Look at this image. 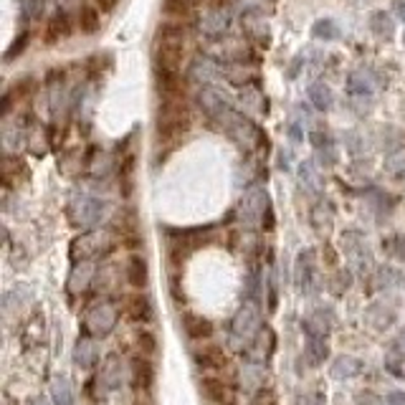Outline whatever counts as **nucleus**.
Masks as SVG:
<instances>
[{
	"instance_id": "nucleus-37",
	"label": "nucleus",
	"mask_w": 405,
	"mask_h": 405,
	"mask_svg": "<svg viewBox=\"0 0 405 405\" xmlns=\"http://www.w3.org/2000/svg\"><path fill=\"white\" fill-rule=\"evenodd\" d=\"M385 370L395 377H405V352H390L385 357Z\"/></svg>"
},
{
	"instance_id": "nucleus-22",
	"label": "nucleus",
	"mask_w": 405,
	"mask_h": 405,
	"mask_svg": "<svg viewBox=\"0 0 405 405\" xmlns=\"http://www.w3.org/2000/svg\"><path fill=\"white\" fill-rule=\"evenodd\" d=\"M347 92L357 99L372 97V94H375V84H372V79L364 74V71H355L347 79Z\"/></svg>"
},
{
	"instance_id": "nucleus-38",
	"label": "nucleus",
	"mask_w": 405,
	"mask_h": 405,
	"mask_svg": "<svg viewBox=\"0 0 405 405\" xmlns=\"http://www.w3.org/2000/svg\"><path fill=\"white\" fill-rule=\"evenodd\" d=\"M388 170L395 175V180H405V155L388 160Z\"/></svg>"
},
{
	"instance_id": "nucleus-8",
	"label": "nucleus",
	"mask_w": 405,
	"mask_h": 405,
	"mask_svg": "<svg viewBox=\"0 0 405 405\" xmlns=\"http://www.w3.org/2000/svg\"><path fill=\"white\" fill-rule=\"evenodd\" d=\"M259 324H261V314H259V307H256L254 301H246L238 314L233 317L231 322V332H233V340L238 342H251L259 332Z\"/></svg>"
},
{
	"instance_id": "nucleus-1",
	"label": "nucleus",
	"mask_w": 405,
	"mask_h": 405,
	"mask_svg": "<svg viewBox=\"0 0 405 405\" xmlns=\"http://www.w3.org/2000/svg\"><path fill=\"white\" fill-rule=\"evenodd\" d=\"M185 58V31L178 23H165L157 31L155 43V66L157 71H173L180 74Z\"/></svg>"
},
{
	"instance_id": "nucleus-44",
	"label": "nucleus",
	"mask_w": 405,
	"mask_h": 405,
	"mask_svg": "<svg viewBox=\"0 0 405 405\" xmlns=\"http://www.w3.org/2000/svg\"><path fill=\"white\" fill-rule=\"evenodd\" d=\"M400 342L405 345V327H403V332H400Z\"/></svg>"
},
{
	"instance_id": "nucleus-10",
	"label": "nucleus",
	"mask_w": 405,
	"mask_h": 405,
	"mask_svg": "<svg viewBox=\"0 0 405 405\" xmlns=\"http://www.w3.org/2000/svg\"><path fill=\"white\" fill-rule=\"evenodd\" d=\"M198 104L202 107V112H205L210 119L218 122V124L233 112L231 102H228V99L223 97L215 87H202L200 92H198Z\"/></svg>"
},
{
	"instance_id": "nucleus-32",
	"label": "nucleus",
	"mask_w": 405,
	"mask_h": 405,
	"mask_svg": "<svg viewBox=\"0 0 405 405\" xmlns=\"http://www.w3.org/2000/svg\"><path fill=\"white\" fill-rule=\"evenodd\" d=\"M190 74H193V79H195V81L208 84V81L213 79L215 74H218V66H215L213 61H208V58H198L195 64H193Z\"/></svg>"
},
{
	"instance_id": "nucleus-16",
	"label": "nucleus",
	"mask_w": 405,
	"mask_h": 405,
	"mask_svg": "<svg viewBox=\"0 0 405 405\" xmlns=\"http://www.w3.org/2000/svg\"><path fill=\"white\" fill-rule=\"evenodd\" d=\"M183 330L190 340H208L213 335V324L200 314H185L183 317Z\"/></svg>"
},
{
	"instance_id": "nucleus-13",
	"label": "nucleus",
	"mask_w": 405,
	"mask_h": 405,
	"mask_svg": "<svg viewBox=\"0 0 405 405\" xmlns=\"http://www.w3.org/2000/svg\"><path fill=\"white\" fill-rule=\"evenodd\" d=\"M332 330V312L330 309H317L304 319V332L307 337H319V340H327Z\"/></svg>"
},
{
	"instance_id": "nucleus-15",
	"label": "nucleus",
	"mask_w": 405,
	"mask_h": 405,
	"mask_svg": "<svg viewBox=\"0 0 405 405\" xmlns=\"http://www.w3.org/2000/svg\"><path fill=\"white\" fill-rule=\"evenodd\" d=\"M195 360L200 367H208V370H223L228 364L226 352H223V347H218V345H202L195 352Z\"/></svg>"
},
{
	"instance_id": "nucleus-26",
	"label": "nucleus",
	"mask_w": 405,
	"mask_h": 405,
	"mask_svg": "<svg viewBox=\"0 0 405 405\" xmlns=\"http://www.w3.org/2000/svg\"><path fill=\"white\" fill-rule=\"evenodd\" d=\"M362 372V362L357 357H337L332 364V375L345 380V377H355Z\"/></svg>"
},
{
	"instance_id": "nucleus-41",
	"label": "nucleus",
	"mask_w": 405,
	"mask_h": 405,
	"mask_svg": "<svg viewBox=\"0 0 405 405\" xmlns=\"http://www.w3.org/2000/svg\"><path fill=\"white\" fill-rule=\"evenodd\" d=\"M360 405H385V403H382L380 395H375V393H364L362 398H360Z\"/></svg>"
},
{
	"instance_id": "nucleus-35",
	"label": "nucleus",
	"mask_w": 405,
	"mask_h": 405,
	"mask_svg": "<svg viewBox=\"0 0 405 405\" xmlns=\"http://www.w3.org/2000/svg\"><path fill=\"white\" fill-rule=\"evenodd\" d=\"M46 33H48V40H58V38H66V36H69V21H66L64 13L58 11L56 16L48 21Z\"/></svg>"
},
{
	"instance_id": "nucleus-17",
	"label": "nucleus",
	"mask_w": 405,
	"mask_h": 405,
	"mask_svg": "<svg viewBox=\"0 0 405 405\" xmlns=\"http://www.w3.org/2000/svg\"><path fill=\"white\" fill-rule=\"evenodd\" d=\"M200 390L210 403H218V405L231 403V390H228L226 382L218 380V377H205V380L200 382Z\"/></svg>"
},
{
	"instance_id": "nucleus-45",
	"label": "nucleus",
	"mask_w": 405,
	"mask_h": 405,
	"mask_svg": "<svg viewBox=\"0 0 405 405\" xmlns=\"http://www.w3.org/2000/svg\"><path fill=\"white\" fill-rule=\"evenodd\" d=\"M403 43H405V36H403Z\"/></svg>"
},
{
	"instance_id": "nucleus-27",
	"label": "nucleus",
	"mask_w": 405,
	"mask_h": 405,
	"mask_svg": "<svg viewBox=\"0 0 405 405\" xmlns=\"http://www.w3.org/2000/svg\"><path fill=\"white\" fill-rule=\"evenodd\" d=\"M370 31H372V33L380 36V38H390V36L395 33L393 18H390L385 11H375L370 16Z\"/></svg>"
},
{
	"instance_id": "nucleus-36",
	"label": "nucleus",
	"mask_w": 405,
	"mask_h": 405,
	"mask_svg": "<svg viewBox=\"0 0 405 405\" xmlns=\"http://www.w3.org/2000/svg\"><path fill=\"white\" fill-rule=\"evenodd\" d=\"M193 3L190 0H162V13L170 18H185L190 16Z\"/></svg>"
},
{
	"instance_id": "nucleus-2",
	"label": "nucleus",
	"mask_w": 405,
	"mask_h": 405,
	"mask_svg": "<svg viewBox=\"0 0 405 405\" xmlns=\"http://www.w3.org/2000/svg\"><path fill=\"white\" fill-rule=\"evenodd\" d=\"M190 127V114L183 97H162L160 112H157V134L160 139H175L185 134Z\"/></svg>"
},
{
	"instance_id": "nucleus-25",
	"label": "nucleus",
	"mask_w": 405,
	"mask_h": 405,
	"mask_svg": "<svg viewBox=\"0 0 405 405\" xmlns=\"http://www.w3.org/2000/svg\"><path fill=\"white\" fill-rule=\"evenodd\" d=\"M109 170H112V162H109V155H107V152L94 150V155H89L87 175H92V178H107Z\"/></svg>"
},
{
	"instance_id": "nucleus-42",
	"label": "nucleus",
	"mask_w": 405,
	"mask_h": 405,
	"mask_svg": "<svg viewBox=\"0 0 405 405\" xmlns=\"http://www.w3.org/2000/svg\"><path fill=\"white\" fill-rule=\"evenodd\" d=\"M388 405H405V393H390Z\"/></svg>"
},
{
	"instance_id": "nucleus-19",
	"label": "nucleus",
	"mask_w": 405,
	"mask_h": 405,
	"mask_svg": "<svg viewBox=\"0 0 405 405\" xmlns=\"http://www.w3.org/2000/svg\"><path fill=\"white\" fill-rule=\"evenodd\" d=\"M124 276L134 289H142L147 284V261L142 256H129L127 264H124Z\"/></svg>"
},
{
	"instance_id": "nucleus-20",
	"label": "nucleus",
	"mask_w": 405,
	"mask_h": 405,
	"mask_svg": "<svg viewBox=\"0 0 405 405\" xmlns=\"http://www.w3.org/2000/svg\"><path fill=\"white\" fill-rule=\"evenodd\" d=\"M97 357H99V350H97V345H94V340L81 337L74 347V362L79 364V367H94V364H97Z\"/></svg>"
},
{
	"instance_id": "nucleus-30",
	"label": "nucleus",
	"mask_w": 405,
	"mask_h": 405,
	"mask_svg": "<svg viewBox=\"0 0 405 405\" xmlns=\"http://www.w3.org/2000/svg\"><path fill=\"white\" fill-rule=\"evenodd\" d=\"M132 380L137 388L147 390L152 385V364L147 362V360H137V362L132 364Z\"/></svg>"
},
{
	"instance_id": "nucleus-4",
	"label": "nucleus",
	"mask_w": 405,
	"mask_h": 405,
	"mask_svg": "<svg viewBox=\"0 0 405 405\" xmlns=\"http://www.w3.org/2000/svg\"><path fill=\"white\" fill-rule=\"evenodd\" d=\"M114 249V238L109 236L107 231H87L76 236L71 241V259L74 261H92V259H99V256H107L109 251Z\"/></svg>"
},
{
	"instance_id": "nucleus-40",
	"label": "nucleus",
	"mask_w": 405,
	"mask_h": 405,
	"mask_svg": "<svg viewBox=\"0 0 405 405\" xmlns=\"http://www.w3.org/2000/svg\"><path fill=\"white\" fill-rule=\"evenodd\" d=\"M299 405H324V395L322 393H304L299 398Z\"/></svg>"
},
{
	"instance_id": "nucleus-23",
	"label": "nucleus",
	"mask_w": 405,
	"mask_h": 405,
	"mask_svg": "<svg viewBox=\"0 0 405 405\" xmlns=\"http://www.w3.org/2000/svg\"><path fill=\"white\" fill-rule=\"evenodd\" d=\"M309 102L317 107L319 112H330L332 104H335V97H332V89L324 84V81H317L309 87Z\"/></svg>"
},
{
	"instance_id": "nucleus-31",
	"label": "nucleus",
	"mask_w": 405,
	"mask_h": 405,
	"mask_svg": "<svg viewBox=\"0 0 405 405\" xmlns=\"http://www.w3.org/2000/svg\"><path fill=\"white\" fill-rule=\"evenodd\" d=\"M79 26H81V33L84 36H94L102 26V18L94 8H81L79 13Z\"/></svg>"
},
{
	"instance_id": "nucleus-33",
	"label": "nucleus",
	"mask_w": 405,
	"mask_h": 405,
	"mask_svg": "<svg viewBox=\"0 0 405 405\" xmlns=\"http://www.w3.org/2000/svg\"><path fill=\"white\" fill-rule=\"evenodd\" d=\"M327 355H330V350H327V345H324V340H319V337H309L307 342V360L317 367V364H322L324 360H327Z\"/></svg>"
},
{
	"instance_id": "nucleus-7",
	"label": "nucleus",
	"mask_w": 405,
	"mask_h": 405,
	"mask_svg": "<svg viewBox=\"0 0 405 405\" xmlns=\"http://www.w3.org/2000/svg\"><path fill=\"white\" fill-rule=\"evenodd\" d=\"M264 215H269V195L266 190H261V188H254L249 190L246 195L241 198L238 202V218H241L243 226H259L264 223Z\"/></svg>"
},
{
	"instance_id": "nucleus-6",
	"label": "nucleus",
	"mask_w": 405,
	"mask_h": 405,
	"mask_svg": "<svg viewBox=\"0 0 405 405\" xmlns=\"http://www.w3.org/2000/svg\"><path fill=\"white\" fill-rule=\"evenodd\" d=\"M220 127L226 129L228 137L233 139V142H238V145L243 147V150H256V147L261 145V132L259 127H256L254 122L249 119L246 114H241V112L233 109L231 114L226 117V119L220 122Z\"/></svg>"
},
{
	"instance_id": "nucleus-24",
	"label": "nucleus",
	"mask_w": 405,
	"mask_h": 405,
	"mask_svg": "<svg viewBox=\"0 0 405 405\" xmlns=\"http://www.w3.org/2000/svg\"><path fill=\"white\" fill-rule=\"evenodd\" d=\"M200 28H202V33H208V36L226 33V31H228V13H226V11H213V13H208V16H205V18L200 21Z\"/></svg>"
},
{
	"instance_id": "nucleus-12",
	"label": "nucleus",
	"mask_w": 405,
	"mask_h": 405,
	"mask_svg": "<svg viewBox=\"0 0 405 405\" xmlns=\"http://www.w3.org/2000/svg\"><path fill=\"white\" fill-rule=\"evenodd\" d=\"M342 243H345V251H347L350 259L357 264L360 271H364V269L370 266V251H367V246H364V241H362L360 233H355V231L345 233Z\"/></svg>"
},
{
	"instance_id": "nucleus-14",
	"label": "nucleus",
	"mask_w": 405,
	"mask_h": 405,
	"mask_svg": "<svg viewBox=\"0 0 405 405\" xmlns=\"http://www.w3.org/2000/svg\"><path fill=\"white\" fill-rule=\"evenodd\" d=\"M92 281H94L92 261H76L74 271H71V276H69V294H84Z\"/></svg>"
},
{
	"instance_id": "nucleus-9",
	"label": "nucleus",
	"mask_w": 405,
	"mask_h": 405,
	"mask_svg": "<svg viewBox=\"0 0 405 405\" xmlns=\"http://www.w3.org/2000/svg\"><path fill=\"white\" fill-rule=\"evenodd\" d=\"M294 281L301 294H314V291H317V259H314L312 249L301 251L299 259H296Z\"/></svg>"
},
{
	"instance_id": "nucleus-28",
	"label": "nucleus",
	"mask_w": 405,
	"mask_h": 405,
	"mask_svg": "<svg viewBox=\"0 0 405 405\" xmlns=\"http://www.w3.org/2000/svg\"><path fill=\"white\" fill-rule=\"evenodd\" d=\"M299 183L307 190H312V193H319L322 190V178H319V173H317V168H314V162H301L299 165Z\"/></svg>"
},
{
	"instance_id": "nucleus-3",
	"label": "nucleus",
	"mask_w": 405,
	"mask_h": 405,
	"mask_svg": "<svg viewBox=\"0 0 405 405\" xmlns=\"http://www.w3.org/2000/svg\"><path fill=\"white\" fill-rule=\"evenodd\" d=\"M104 213H107V202L89 195V193H76L69 200L71 226L84 228V231H92L94 226H99L102 218H104Z\"/></svg>"
},
{
	"instance_id": "nucleus-11",
	"label": "nucleus",
	"mask_w": 405,
	"mask_h": 405,
	"mask_svg": "<svg viewBox=\"0 0 405 405\" xmlns=\"http://www.w3.org/2000/svg\"><path fill=\"white\" fill-rule=\"evenodd\" d=\"M122 380H124V364H122V360L117 357V355H109V357L104 360V364H102V372H99V377H97V385H99V390H102V395L117 390L122 385Z\"/></svg>"
},
{
	"instance_id": "nucleus-43",
	"label": "nucleus",
	"mask_w": 405,
	"mask_h": 405,
	"mask_svg": "<svg viewBox=\"0 0 405 405\" xmlns=\"http://www.w3.org/2000/svg\"><path fill=\"white\" fill-rule=\"evenodd\" d=\"M393 11L398 13L400 21H405V0H393Z\"/></svg>"
},
{
	"instance_id": "nucleus-29",
	"label": "nucleus",
	"mask_w": 405,
	"mask_h": 405,
	"mask_svg": "<svg viewBox=\"0 0 405 405\" xmlns=\"http://www.w3.org/2000/svg\"><path fill=\"white\" fill-rule=\"evenodd\" d=\"M51 395L56 405H74V390H71V382L66 377H53L51 385Z\"/></svg>"
},
{
	"instance_id": "nucleus-39",
	"label": "nucleus",
	"mask_w": 405,
	"mask_h": 405,
	"mask_svg": "<svg viewBox=\"0 0 405 405\" xmlns=\"http://www.w3.org/2000/svg\"><path fill=\"white\" fill-rule=\"evenodd\" d=\"M137 342H139V350H142V352H145V355H152V352H155V337H152V335L142 332Z\"/></svg>"
},
{
	"instance_id": "nucleus-34",
	"label": "nucleus",
	"mask_w": 405,
	"mask_h": 405,
	"mask_svg": "<svg viewBox=\"0 0 405 405\" xmlns=\"http://www.w3.org/2000/svg\"><path fill=\"white\" fill-rule=\"evenodd\" d=\"M312 33L314 38H322V40H335L340 36V26L332 21V18H322L317 23L312 26Z\"/></svg>"
},
{
	"instance_id": "nucleus-5",
	"label": "nucleus",
	"mask_w": 405,
	"mask_h": 405,
	"mask_svg": "<svg viewBox=\"0 0 405 405\" xmlns=\"http://www.w3.org/2000/svg\"><path fill=\"white\" fill-rule=\"evenodd\" d=\"M117 319H119V309L112 301L102 299L94 307H89L87 314H84V332L89 337H97V340L107 337L117 327Z\"/></svg>"
},
{
	"instance_id": "nucleus-21",
	"label": "nucleus",
	"mask_w": 405,
	"mask_h": 405,
	"mask_svg": "<svg viewBox=\"0 0 405 405\" xmlns=\"http://www.w3.org/2000/svg\"><path fill=\"white\" fill-rule=\"evenodd\" d=\"M312 145L314 150H317L319 160L324 162V165H335L337 162V150H335V142H332V137L327 132H312Z\"/></svg>"
},
{
	"instance_id": "nucleus-18",
	"label": "nucleus",
	"mask_w": 405,
	"mask_h": 405,
	"mask_svg": "<svg viewBox=\"0 0 405 405\" xmlns=\"http://www.w3.org/2000/svg\"><path fill=\"white\" fill-rule=\"evenodd\" d=\"M124 312L132 322H150L152 317V304L147 296L142 294H134V296H127V304H124Z\"/></svg>"
}]
</instances>
